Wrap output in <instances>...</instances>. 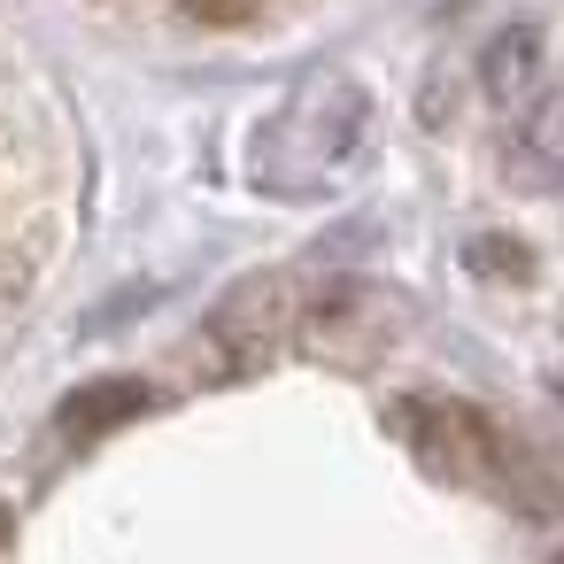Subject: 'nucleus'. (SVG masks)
<instances>
[{
  "label": "nucleus",
  "mask_w": 564,
  "mask_h": 564,
  "mask_svg": "<svg viewBox=\"0 0 564 564\" xmlns=\"http://www.w3.org/2000/svg\"><path fill=\"white\" fill-rule=\"evenodd\" d=\"M0 549H9V510H0Z\"/></svg>",
  "instance_id": "4"
},
{
  "label": "nucleus",
  "mask_w": 564,
  "mask_h": 564,
  "mask_svg": "<svg viewBox=\"0 0 564 564\" xmlns=\"http://www.w3.org/2000/svg\"><path fill=\"white\" fill-rule=\"evenodd\" d=\"M186 9H194L202 24H248V17L263 9V0H186Z\"/></svg>",
  "instance_id": "3"
},
{
  "label": "nucleus",
  "mask_w": 564,
  "mask_h": 564,
  "mask_svg": "<svg viewBox=\"0 0 564 564\" xmlns=\"http://www.w3.org/2000/svg\"><path fill=\"white\" fill-rule=\"evenodd\" d=\"M140 410H148V387L140 379H94V387H78L63 402V433L70 441H94V433H109V425H124Z\"/></svg>",
  "instance_id": "2"
},
{
  "label": "nucleus",
  "mask_w": 564,
  "mask_h": 564,
  "mask_svg": "<svg viewBox=\"0 0 564 564\" xmlns=\"http://www.w3.org/2000/svg\"><path fill=\"white\" fill-rule=\"evenodd\" d=\"M394 425H402L410 456H417L433 479L510 495V479H518V448H510V433H502L487 410L448 402V394H410V402L394 410Z\"/></svg>",
  "instance_id": "1"
},
{
  "label": "nucleus",
  "mask_w": 564,
  "mask_h": 564,
  "mask_svg": "<svg viewBox=\"0 0 564 564\" xmlns=\"http://www.w3.org/2000/svg\"><path fill=\"white\" fill-rule=\"evenodd\" d=\"M556 564H564V556H556Z\"/></svg>",
  "instance_id": "5"
}]
</instances>
